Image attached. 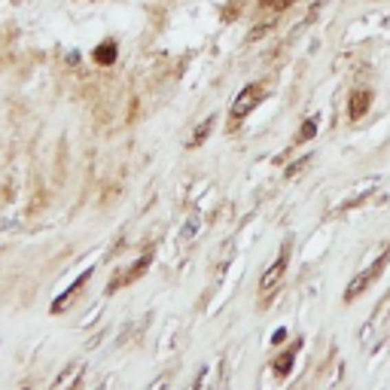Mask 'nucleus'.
I'll list each match as a JSON object with an SVG mask.
<instances>
[{
	"instance_id": "7ed1b4c3",
	"label": "nucleus",
	"mask_w": 390,
	"mask_h": 390,
	"mask_svg": "<svg viewBox=\"0 0 390 390\" xmlns=\"http://www.w3.org/2000/svg\"><path fill=\"white\" fill-rule=\"evenodd\" d=\"M150 266V257H140L138 262H134L131 266V272L129 274H119L116 281H110V287H107V293H113V290H119V287H125V283H131L134 278H140V274H144V268Z\"/></svg>"
},
{
	"instance_id": "0eeeda50",
	"label": "nucleus",
	"mask_w": 390,
	"mask_h": 390,
	"mask_svg": "<svg viewBox=\"0 0 390 390\" xmlns=\"http://www.w3.org/2000/svg\"><path fill=\"white\" fill-rule=\"evenodd\" d=\"M113 58H116V46L113 43H104L101 49H95V61H101V65H110Z\"/></svg>"
},
{
	"instance_id": "39448f33",
	"label": "nucleus",
	"mask_w": 390,
	"mask_h": 390,
	"mask_svg": "<svg viewBox=\"0 0 390 390\" xmlns=\"http://www.w3.org/2000/svg\"><path fill=\"white\" fill-rule=\"evenodd\" d=\"M283 268H287V250H283V253H281V257H278V262H274V266H272V268H268V272H266V274H262V281H259V287H262V290H272V287H274V283H278V278H281V274H283Z\"/></svg>"
},
{
	"instance_id": "423d86ee",
	"label": "nucleus",
	"mask_w": 390,
	"mask_h": 390,
	"mask_svg": "<svg viewBox=\"0 0 390 390\" xmlns=\"http://www.w3.org/2000/svg\"><path fill=\"white\" fill-rule=\"evenodd\" d=\"M366 110H369V91H360V89H357V91L351 95V107H347V116L357 122V119L363 116Z\"/></svg>"
},
{
	"instance_id": "20e7f679",
	"label": "nucleus",
	"mask_w": 390,
	"mask_h": 390,
	"mask_svg": "<svg viewBox=\"0 0 390 390\" xmlns=\"http://www.w3.org/2000/svg\"><path fill=\"white\" fill-rule=\"evenodd\" d=\"M89 278H91V272L80 274V278H76V283H74V287H70L67 293L61 296V299H55V302H52V311H65L67 305H70V299H76V293H80V290H83V287H86V283H89Z\"/></svg>"
},
{
	"instance_id": "1a4fd4ad",
	"label": "nucleus",
	"mask_w": 390,
	"mask_h": 390,
	"mask_svg": "<svg viewBox=\"0 0 390 390\" xmlns=\"http://www.w3.org/2000/svg\"><path fill=\"white\" fill-rule=\"evenodd\" d=\"M293 354H296V347H293V351H287V354H283V357L278 360V363H274V369H278V375H287V372H290V363H293Z\"/></svg>"
},
{
	"instance_id": "f03ea898",
	"label": "nucleus",
	"mask_w": 390,
	"mask_h": 390,
	"mask_svg": "<svg viewBox=\"0 0 390 390\" xmlns=\"http://www.w3.org/2000/svg\"><path fill=\"white\" fill-rule=\"evenodd\" d=\"M259 101H262V86H257V83H253V86H247V89L235 98V104H232V116H235V119L247 116V113L257 107Z\"/></svg>"
},
{
	"instance_id": "9d476101",
	"label": "nucleus",
	"mask_w": 390,
	"mask_h": 390,
	"mask_svg": "<svg viewBox=\"0 0 390 390\" xmlns=\"http://www.w3.org/2000/svg\"><path fill=\"white\" fill-rule=\"evenodd\" d=\"M314 131H317V119H308V122L302 125V131H299V138H296V140H308V138H314Z\"/></svg>"
},
{
	"instance_id": "9b49d317",
	"label": "nucleus",
	"mask_w": 390,
	"mask_h": 390,
	"mask_svg": "<svg viewBox=\"0 0 390 390\" xmlns=\"http://www.w3.org/2000/svg\"><path fill=\"white\" fill-rule=\"evenodd\" d=\"M210 125H214V119H208V122H202V129H198V134L193 138V147L204 144V138H208V134H210Z\"/></svg>"
},
{
	"instance_id": "f8f14e48",
	"label": "nucleus",
	"mask_w": 390,
	"mask_h": 390,
	"mask_svg": "<svg viewBox=\"0 0 390 390\" xmlns=\"http://www.w3.org/2000/svg\"><path fill=\"white\" fill-rule=\"evenodd\" d=\"M262 6H268V10H283V6H290L293 0H259Z\"/></svg>"
},
{
	"instance_id": "f257e3e1",
	"label": "nucleus",
	"mask_w": 390,
	"mask_h": 390,
	"mask_svg": "<svg viewBox=\"0 0 390 390\" xmlns=\"http://www.w3.org/2000/svg\"><path fill=\"white\" fill-rule=\"evenodd\" d=\"M387 259H390V250H384L381 253L378 259L372 262V266H369V272H363V274H357V278L351 281V287H347V299H357L360 293H363V290L369 287V283H372L375 278H378L381 272H384V266H387Z\"/></svg>"
},
{
	"instance_id": "6e6552de",
	"label": "nucleus",
	"mask_w": 390,
	"mask_h": 390,
	"mask_svg": "<svg viewBox=\"0 0 390 390\" xmlns=\"http://www.w3.org/2000/svg\"><path fill=\"white\" fill-rule=\"evenodd\" d=\"M80 372H83V369H80V366H70V369H67V375H65V378H58V384H55V390H65L67 384H74V381H76V378H80Z\"/></svg>"
}]
</instances>
